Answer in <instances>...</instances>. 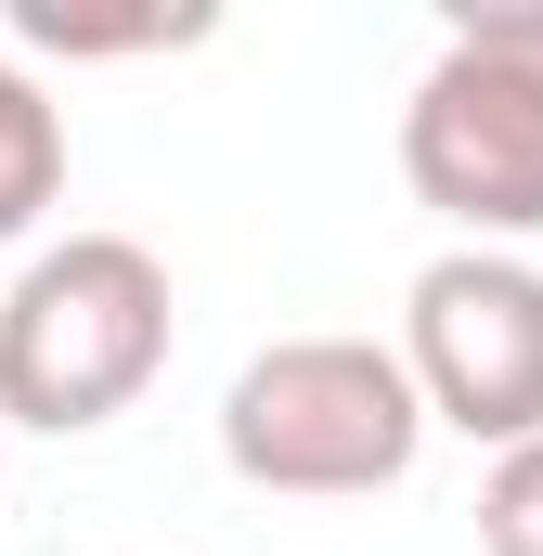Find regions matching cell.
I'll use <instances>...</instances> for the list:
<instances>
[{
  "instance_id": "cell-1",
  "label": "cell",
  "mask_w": 543,
  "mask_h": 556,
  "mask_svg": "<svg viewBox=\"0 0 543 556\" xmlns=\"http://www.w3.org/2000/svg\"><path fill=\"white\" fill-rule=\"evenodd\" d=\"M168 337H181V298H168L155 247H130V233L39 247L0 298V427H39V440L117 427L168 376Z\"/></svg>"
},
{
  "instance_id": "cell-2",
  "label": "cell",
  "mask_w": 543,
  "mask_h": 556,
  "mask_svg": "<svg viewBox=\"0 0 543 556\" xmlns=\"http://www.w3.org/2000/svg\"><path fill=\"white\" fill-rule=\"evenodd\" d=\"M414 453H427V389L389 337H272L220 389V466L285 505L402 492Z\"/></svg>"
},
{
  "instance_id": "cell-3",
  "label": "cell",
  "mask_w": 543,
  "mask_h": 556,
  "mask_svg": "<svg viewBox=\"0 0 543 556\" xmlns=\"http://www.w3.org/2000/svg\"><path fill=\"white\" fill-rule=\"evenodd\" d=\"M402 181L466 247H531L543 233V0L453 13L402 104Z\"/></svg>"
},
{
  "instance_id": "cell-4",
  "label": "cell",
  "mask_w": 543,
  "mask_h": 556,
  "mask_svg": "<svg viewBox=\"0 0 543 556\" xmlns=\"http://www.w3.org/2000/svg\"><path fill=\"white\" fill-rule=\"evenodd\" d=\"M402 363L427 389V427H453L479 453L543 440V260L440 247L402 298Z\"/></svg>"
},
{
  "instance_id": "cell-5",
  "label": "cell",
  "mask_w": 543,
  "mask_h": 556,
  "mask_svg": "<svg viewBox=\"0 0 543 556\" xmlns=\"http://www.w3.org/2000/svg\"><path fill=\"white\" fill-rule=\"evenodd\" d=\"M52 194H65V117H52V91L0 52V247L39 233Z\"/></svg>"
},
{
  "instance_id": "cell-6",
  "label": "cell",
  "mask_w": 543,
  "mask_h": 556,
  "mask_svg": "<svg viewBox=\"0 0 543 556\" xmlns=\"http://www.w3.org/2000/svg\"><path fill=\"white\" fill-rule=\"evenodd\" d=\"M479 556H543V440L492 453V479H479Z\"/></svg>"
},
{
  "instance_id": "cell-7",
  "label": "cell",
  "mask_w": 543,
  "mask_h": 556,
  "mask_svg": "<svg viewBox=\"0 0 543 556\" xmlns=\"http://www.w3.org/2000/svg\"><path fill=\"white\" fill-rule=\"evenodd\" d=\"M13 39H39V52H155V39H207V13H130V26H78V13H13Z\"/></svg>"
}]
</instances>
